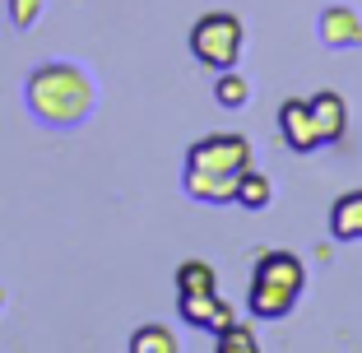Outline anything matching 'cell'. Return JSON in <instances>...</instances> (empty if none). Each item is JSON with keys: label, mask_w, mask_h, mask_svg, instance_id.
Listing matches in <instances>:
<instances>
[{"label": "cell", "mask_w": 362, "mask_h": 353, "mask_svg": "<svg viewBox=\"0 0 362 353\" xmlns=\"http://www.w3.org/2000/svg\"><path fill=\"white\" fill-rule=\"evenodd\" d=\"M246 168H256V149L246 135H237V130L204 135L186 149L181 191L204 204H237V182H242Z\"/></svg>", "instance_id": "obj_1"}, {"label": "cell", "mask_w": 362, "mask_h": 353, "mask_svg": "<svg viewBox=\"0 0 362 353\" xmlns=\"http://www.w3.org/2000/svg\"><path fill=\"white\" fill-rule=\"evenodd\" d=\"M28 112L47 126H79V121L93 112V84L79 65L70 61H52V65H37L28 75Z\"/></svg>", "instance_id": "obj_2"}, {"label": "cell", "mask_w": 362, "mask_h": 353, "mask_svg": "<svg viewBox=\"0 0 362 353\" xmlns=\"http://www.w3.org/2000/svg\"><path fill=\"white\" fill-rule=\"evenodd\" d=\"M302 289H307V265L293 251H265L251 270V284H246V307L260 321H284L288 311L298 307Z\"/></svg>", "instance_id": "obj_3"}, {"label": "cell", "mask_w": 362, "mask_h": 353, "mask_svg": "<svg viewBox=\"0 0 362 353\" xmlns=\"http://www.w3.org/2000/svg\"><path fill=\"white\" fill-rule=\"evenodd\" d=\"M177 307L181 321L195 330H223L233 321V307L218 298V274L209 260H181L177 265Z\"/></svg>", "instance_id": "obj_4"}, {"label": "cell", "mask_w": 362, "mask_h": 353, "mask_svg": "<svg viewBox=\"0 0 362 353\" xmlns=\"http://www.w3.org/2000/svg\"><path fill=\"white\" fill-rule=\"evenodd\" d=\"M242 47H246V28L237 14L228 10H209L191 23V56L204 65V70H233L242 61Z\"/></svg>", "instance_id": "obj_5"}, {"label": "cell", "mask_w": 362, "mask_h": 353, "mask_svg": "<svg viewBox=\"0 0 362 353\" xmlns=\"http://www.w3.org/2000/svg\"><path fill=\"white\" fill-rule=\"evenodd\" d=\"M279 135L293 154H316L320 149V130H316V117H311V103L307 98H288L279 108Z\"/></svg>", "instance_id": "obj_6"}, {"label": "cell", "mask_w": 362, "mask_h": 353, "mask_svg": "<svg viewBox=\"0 0 362 353\" xmlns=\"http://www.w3.org/2000/svg\"><path fill=\"white\" fill-rule=\"evenodd\" d=\"M307 103H311V117H316L320 144H339L344 130H349V103H344V93H334V88H320V93L307 98Z\"/></svg>", "instance_id": "obj_7"}, {"label": "cell", "mask_w": 362, "mask_h": 353, "mask_svg": "<svg viewBox=\"0 0 362 353\" xmlns=\"http://www.w3.org/2000/svg\"><path fill=\"white\" fill-rule=\"evenodd\" d=\"M320 42L325 47H362V19L349 5H330L320 14Z\"/></svg>", "instance_id": "obj_8"}, {"label": "cell", "mask_w": 362, "mask_h": 353, "mask_svg": "<svg viewBox=\"0 0 362 353\" xmlns=\"http://www.w3.org/2000/svg\"><path fill=\"white\" fill-rule=\"evenodd\" d=\"M330 237L334 242H362V186L344 191L330 204Z\"/></svg>", "instance_id": "obj_9"}, {"label": "cell", "mask_w": 362, "mask_h": 353, "mask_svg": "<svg viewBox=\"0 0 362 353\" xmlns=\"http://www.w3.org/2000/svg\"><path fill=\"white\" fill-rule=\"evenodd\" d=\"M269 200H274V182H269L265 172L246 168L242 182H237V204H242V209H265Z\"/></svg>", "instance_id": "obj_10"}, {"label": "cell", "mask_w": 362, "mask_h": 353, "mask_svg": "<svg viewBox=\"0 0 362 353\" xmlns=\"http://www.w3.org/2000/svg\"><path fill=\"white\" fill-rule=\"evenodd\" d=\"M126 349L130 353H177L181 344H177V335H172L168 325H139V330L130 335Z\"/></svg>", "instance_id": "obj_11"}, {"label": "cell", "mask_w": 362, "mask_h": 353, "mask_svg": "<svg viewBox=\"0 0 362 353\" xmlns=\"http://www.w3.org/2000/svg\"><path fill=\"white\" fill-rule=\"evenodd\" d=\"M218 353H260V344H256V335L246 330V325H237V321H228L223 330H218V344H214Z\"/></svg>", "instance_id": "obj_12"}, {"label": "cell", "mask_w": 362, "mask_h": 353, "mask_svg": "<svg viewBox=\"0 0 362 353\" xmlns=\"http://www.w3.org/2000/svg\"><path fill=\"white\" fill-rule=\"evenodd\" d=\"M214 98H218L223 108H242L246 98H251V84H246L242 75H233V70H218V84H214Z\"/></svg>", "instance_id": "obj_13"}, {"label": "cell", "mask_w": 362, "mask_h": 353, "mask_svg": "<svg viewBox=\"0 0 362 353\" xmlns=\"http://www.w3.org/2000/svg\"><path fill=\"white\" fill-rule=\"evenodd\" d=\"M42 14V0H10V23L14 28H33Z\"/></svg>", "instance_id": "obj_14"}]
</instances>
